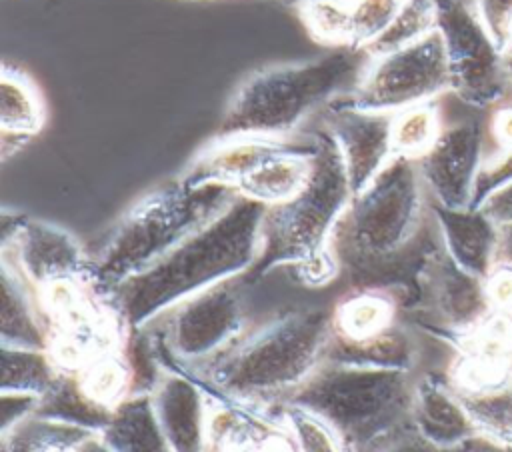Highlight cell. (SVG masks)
<instances>
[{"mask_svg": "<svg viewBox=\"0 0 512 452\" xmlns=\"http://www.w3.org/2000/svg\"><path fill=\"white\" fill-rule=\"evenodd\" d=\"M268 206L238 194L216 218L164 258L124 280L110 294L116 314L132 330L182 300L250 270Z\"/></svg>", "mask_w": 512, "mask_h": 452, "instance_id": "obj_1", "label": "cell"}, {"mask_svg": "<svg viewBox=\"0 0 512 452\" xmlns=\"http://www.w3.org/2000/svg\"><path fill=\"white\" fill-rule=\"evenodd\" d=\"M312 136L316 150L308 182L290 200L266 208L248 278L256 280L278 266H294L306 282L320 284L336 270L332 234L354 192L332 134L320 128Z\"/></svg>", "mask_w": 512, "mask_h": 452, "instance_id": "obj_2", "label": "cell"}, {"mask_svg": "<svg viewBox=\"0 0 512 452\" xmlns=\"http://www.w3.org/2000/svg\"><path fill=\"white\" fill-rule=\"evenodd\" d=\"M368 62L364 50L334 48L306 62L258 70L234 92L216 136L284 138L312 112L352 94Z\"/></svg>", "mask_w": 512, "mask_h": 452, "instance_id": "obj_3", "label": "cell"}, {"mask_svg": "<svg viewBox=\"0 0 512 452\" xmlns=\"http://www.w3.org/2000/svg\"><path fill=\"white\" fill-rule=\"evenodd\" d=\"M238 192L224 184H166L134 204L92 262L94 282L112 292L216 218Z\"/></svg>", "mask_w": 512, "mask_h": 452, "instance_id": "obj_4", "label": "cell"}, {"mask_svg": "<svg viewBox=\"0 0 512 452\" xmlns=\"http://www.w3.org/2000/svg\"><path fill=\"white\" fill-rule=\"evenodd\" d=\"M416 384L406 370L322 362L286 404L320 416L348 452H364L410 420Z\"/></svg>", "mask_w": 512, "mask_h": 452, "instance_id": "obj_5", "label": "cell"}, {"mask_svg": "<svg viewBox=\"0 0 512 452\" xmlns=\"http://www.w3.org/2000/svg\"><path fill=\"white\" fill-rule=\"evenodd\" d=\"M332 332V314L326 310H294L218 360L210 378L234 398L288 394L324 362Z\"/></svg>", "mask_w": 512, "mask_h": 452, "instance_id": "obj_6", "label": "cell"}, {"mask_svg": "<svg viewBox=\"0 0 512 452\" xmlns=\"http://www.w3.org/2000/svg\"><path fill=\"white\" fill-rule=\"evenodd\" d=\"M422 178L418 164L394 156L388 166L354 194L332 234V254L366 272L398 262L416 238L422 218Z\"/></svg>", "mask_w": 512, "mask_h": 452, "instance_id": "obj_7", "label": "cell"}, {"mask_svg": "<svg viewBox=\"0 0 512 452\" xmlns=\"http://www.w3.org/2000/svg\"><path fill=\"white\" fill-rule=\"evenodd\" d=\"M446 90H450L448 62L442 36L434 30L420 42L370 58L358 86L342 102L394 114L426 104Z\"/></svg>", "mask_w": 512, "mask_h": 452, "instance_id": "obj_8", "label": "cell"}, {"mask_svg": "<svg viewBox=\"0 0 512 452\" xmlns=\"http://www.w3.org/2000/svg\"><path fill=\"white\" fill-rule=\"evenodd\" d=\"M436 30L444 42L450 90L474 108L502 100L512 84L506 58L478 12L460 0H436Z\"/></svg>", "mask_w": 512, "mask_h": 452, "instance_id": "obj_9", "label": "cell"}, {"mask_svg": "<svg viewBox=\"0 0 512 452\" xmlns=\"http://www.w3.org/2000/svg\"><path fill=\"white\" fill-rule=\"evenodd\" d=\"M168 312L170 346L186 360L218 352L244 326V304L230 280L182 300Z\"/></svg>", "mask_w": 512, "mask_h": 452, "instance_id": "obj_10", "label": "cell"}, {"mask_svg": "<svg viewBox=\"0 0 512 452\" xmlns=\"http://www.w3.org/2000/svg\"><path fill=\"white\" fill-rule=\"evenodd\" d=\"M482 128L474 120L454 122L442 128L434 146L416 160L420 178L436 204L446 208H470L478 172L484 164Z\"/></svg>", "mask_w": 512, "mask_h": 452, "instance_id": "obj_11", "label": "cell"}, {"mask_svg": "<svg viewBox=\"0 0 512 452\" xmlns=\"http://www.w3.org/2000/svg\"><path fill=\"white\" fill-rule=\"evenodd\" d=\"M392 112L360 110L338 102L326 116V130L336 140L350 188L362 192L394 158Z\"/></svg>", "mask_w": 512, "mask_h": 452, "instance_id": "obj_12", "label": "cell"}, {"mask_svg": "<svg viewBox=\"0 0 512 452\" xmlns=\"http://www.w3.org/2000/svg\"><path fill=\"white\" fill-rule=\"evenodd\" d=\"M6 250L14 252L18 272L38 288L58 282L94 280L92 262H88L74 236L44 220L28 218Z\"/></svg>", "mask_w": 512, "mask_h": 452, "instance_id": "obj_13", "label": "cell"}, {"mask_svg": "<svg viewBox=\"0 0 512 452\" xmlns=\"http://www.w3.org/2000/svg\"><path fill=\"white\" fill-rule=\"evenodd\" d=\"M460 350L450 384L456 392L488 390L512 380V314L486 316L460 336Z\"/></svg>", "mask_w": 512, "mask_h": 452, "instance_id": "obj_14", "label": "cell"}, {"mask_svg": "<svg viewBox=\"0 0 512 452\" xmlns=\"http://www.w3.org/2000/svg\"><path fill=\"white\" fill-rule=\"evenodd\" d=\"M304 140L272 136L216 138L212 146H208L194 158V162L184 170L178 180L188 186L224 184L236 190L238 182L244 180L258 166H262L266 160L302 146Z\"/></svg>", "mask_w": 512, "mask_h": 452, "instance_id": "obj_15", "label": "cell"}, {"mask_svg": "<svg viewBox=\"0 0 512 452\" xmlns=\"http://www.w3.org/2000/svg\"><path fill=\"white\" fill-rule=\"evenodd\" d=\"M420 280L444 324L460 336L492 314L484 278L462 270L446 252L432 254Z\"/></svg>", "mask_w": 512, "mask_h": 452, "instance_id": "obj_16", "label": "cell"}, {"mask_svg": "<svg viewBox=\"0 0 512 452\" xmlns=\"http://www.w3.org/2000/svg\"><path fill=\"white\" fill-rule=\"evenodd\" d=\"M154 408L172 452H204L210 418L202 390L182 374H164L152 390Z\"/></svg>", "mask_w": 512, "mask_h": 452, "instance_id": "obj_17", "label": "cell"}, {"mask_svg": "<svg viewBox=\"0 0 512 452\" xmlns=\"http://www.w3.org/2000/svg\"><path fill=\"white\" fill-rule=\"evenodd\" d=\"M444 252L462 270L486 278L496 266L498 224L480 208L432 206Z\"/></svg>", "mask_w": 512, "mask_h": 452, "instance_id": "obj_18", "label": "cell"}, {"mask_svg": "<svg viewBox=\"0 0 512 452\" xmlns=\"http://www.w3.org/2000/svg\"><path fill=\"white\" fill-rule=\"evenodd\" d=\"M410 420L420 438L448 452L462 450L478 438L476 428L452 386L434 378L416 384Z\"/></svg>", "mask_w": 512, "mask_h": 452, "instance_id": "obj_19", "label": "cell"}, {"mask_svg": "<svg viewBox=\"0 0 512 452\" xmlns=\"http://www.w3.org/2000/svg\"><path fill=\"white\" fill-rule=\"evenodd\" d=\"M98 436L114 452H172L148 392L120 400Z\"/></svg>", "mask_w": 512, "mask_h": 452, "instance_id": "obj_20", "label": "cell"}, {"mask_svg": "<svg viewBox=\"0 0 512 452\" xmlns=\"http://www.w3.org/2000/svg\"><path fill=\"white\" fill-rule=\"evenodd\" d=\"M316 150L314 136H308L302 146L272 156L244 180L236 192L264 206H276L296 196L308 182L312 170V154Z\"/></svg>", "mask_w": 512, "mask_h": 452, "instance_id": "obj_21", "label": "cell"}, {"mask_svg": "<svg viewBox=\"0 0 512 452\" xmlns=\"http://www.w3.org/2000/svg\"><path fill=\"white\" fill-rule=\"evenodd\" d=\"M324 362L410 372L416 362V346L412 338L396 326L368 338H344L332 332Z\"/></svg>", "mask_w": 512, "mask_h": 452, "instance_id": "obj_22", "label": "cell"}, {"mask_svg": "<svg viewBox=\"0 0 512 452\" xmlns=\"http://www.w3.org/2000/svg\"><path fill=\"white\" fill-rule=\"evenodd\" d=\"M0 336L4 346L48 348V336L32 312L20 274L12 270L6 258L0 276Z\"/></svg>", "mask_w": 512, "mask_h": 452, "instance_id": "obj_23", "label": "cell"}, {"mask_svg": "<svg viewBox=\"0 0 512 452\" xmlns=\"http://www.w3.org/2000/svg\"><path fill=\"white\" fill-rule=\"evenodd\" d=\"M110 412L112 408L88 396V392L80 384L78 374L64 372H60L52 388L44 396H40L36 408V414L44 418L84 428L94 434H98L106 426Z\"/></svg>", "mask_w": 512, "mask_h": 452, "instance_id": "obj_24", "label": "cell"}, {"mask_svg": "<svg viewBox=\"0 0 512 452\" xmlns=\"http://www.w3.org/2000/svg\"><path fill=\"white\" fill-rule=\"evenodd\" d=\"M46 120L44 102L32 80L10 64L0 74V128L34 136Z\"/></svg>", "mask_w": 512, "mask_h": 452, "instance_id": "obj_25", "label": "cell"}, {"mask_svg": "<svg viewBox=\"0 0 512 452\" xmlns=\"http://www.w3.org/2000/svg\"><path fill=\"white\" fill-rule=\"evenodd\" d=\"M456 396L468 412L478 438L512 450V380L488 390L456 392Z\"/></svg>", "mask_w": 512, "mask_h": 452, "instance_id": "obj_26", "label": "cell"}, {"mask_svg": "<svg viewBox=\"0 0 512 452\" xmlns=\"http://www.w3.org/2000/svg\"><path fill=\"white\" fill-rule=\"evenodd\" d=\"M92 434L34 412L2 432L0 452H66Z\"/></svg>", "mask_w": 512, "mask_h": 452, "instance_id": "obj_27", "label": "cell"}, {"mask_svg": "<svg viewBox=\"0 0 512 452\" xmlns=\"http://www.w3.org/2000/svg\"><path fill=\"white\" fill-rule=\"evenodd\" d=\"M2 392H26L44 396L58 378V370L46 350L2 344Z\"/></svg>", "mask_w": 512, "mask_h": 452, "instance_id": "obj_28", "label": "cell"}, {"mask_svg": "<svg viewBox=\"0 0 512 452\" xmlns=\"http://www.w3.org/2000/svg\"><path fill=\"white\" fill-rule=\"evenodd\" d=\"M394 302L380 290H362L342 300L332 314L334 332L344 338H368L392 326Z\"/></svg>", "mask_w": 512, "mask_h": 452, "instance_id": "obj_29", "label": "cell"}, {"mask_svg": "<svg viewBox=\"0 0 512 452\" xmlns=\"http://www.w3.org/2000/svg\"><path fill=\"white\" fill-rule=\"evenodd\" d=\"M442 122L438 110L426 102L394 112L392 120V150L394 156L420 160L438 140Z\"/></svg>", "mask_w": 512, "mask_h": 452, "instance_id": "obj_30", "label": "cell"}, {"mask_svg": "<svg viewBox=\"0 0 512 452\" xmlns=\"http://www.w3.org/2000/svg\"><path fill=\"white\" fill-rule=\"evenodd\" d=\"M436 30V0H406L386 32L368 46L370 58L406 48Z\"/></svg>", "mask_w": 512, "mask_h": 452, "instance_id": "obj_31", "label": "cell"}, {"mask_svg": "<svg viewBox=\"0 0 512 452\" xmlns=\"http://www.w3.org/2000/svg\"><path fill=\"white\" fill-rule=\"evenodd\" d=\"M78 378L88 396L108 408H114L120 400H124L132 386L126 360L114 352L102 354L84 364L78 372Z\"/></svg>", "mask_w": 512, "mask_h": 452, "instance_id": "obj_32", "label": "cell"}, {"mask_svg": "<svg viewBox=\"0 0 512 452\" xmlns=\"http://www.w3.org/2000/svg\"><path fill=\"white\" fill-rule=\"evenodd\" d=\"M406 0H346L348 48L368 50L392 24Z\"/></svg>", "mask_w": 512, "mask_h": 452, "instance_id": "obj_33", "label": "cell"}, {"mask_svg": "<svg viewBox=\"0 0 512 452\" xmlns=\"http://www.w3.org/2000/svg\"><path fill=\"white\" fill-rule=\"evenodd\" d=\"M300 8L308 32L334 48H348L346 0H306Z\"/></svg>", "mask_w": 512, "mask_h": 452, "instance_id": "obj_34", "label": "cell"}, {"mask_svg": "<svg viewBox=\"0 0 512 452\" xmlns=\"http://www.w3.org/2000/svg\"><path fill=\"white\" fill-rule=\"evenodd\" d=\"M286 422L300 452H348L338 434L316 414L286 404Z\"/></svg>", "mask_w": 512, "mask_h": 452, "instance_id": "obj_35", "label": "cell"}, {"mask_svg": "<svg viewBox=\"0 0 512 452\" xmlns=\"http://www.w3.org/2000/svg\"><path fill=\"white\" fill-rule=\"evenodd\" d=\"M512 182V150H500L496 156L484 160L474 188L470 208H478L490 194Z\"/></svg>", "mask_w": 512, "mask_h": 452, "instance_id": "obj_36", "label": "cell"}, {"mask_svg": "<svg viewBox=\"0 0 512 452\" xmlns=\"http://www.w3.org/2000/svg\"><path fill=\"white\" fill-rule=\"evenodd\" d=\"M484 288L492 312L512 314V266L496 262L490 274L484 278Z\"/></svg>", "mask_w": 512, "mask_h": 452, "instance_id": "obj_37", "label": "cell"}, {"mask_svg": "<svg viewBox=\"0 0 512 452\" xmlns=\"http://www.w3.org/2000/svg\"><path fill=\"white\" fill-rule=\"evenodd\" d=\"M40 396L26 392H2L0 394V432L10 430L20 420L36 412Z\"/></svg>", "mask_w": 512, "mask_h": 452, "instance_id": "obj_38", "label": "cell"}, {"mask_svg": "<svg viewBox=\"0 0 512 452\" xmlns=\"http://www.w3.org/2000/svg\"><path fill=\"white\" fill-rule=\"evenodd\" d=\"M476 12L504 52V32L512 16V0H478Z\"/></svg>", "mask_w": 512, "mask_h": 452, "instance_id": "obj_39", "label": "cell"}, {"mask_svg": "<svg viewBox=\"0 0 512 452\" xmlns=\"http://www.w3.org/2000/svg\"><path fill=\"white\" fill-rule=\"evenodd\" d=\"M478 208L496 224L512 222V182L490 194Z\"/></svg>", "mask_w": 512, "mask_h": 452, "instance_id": "obj_40", "label": "cell"}, {"mask_svg": "<svg viewBox=\"0 0 512 452\" xmlns=\"http://www.w3.org/2000/svg\"><path fill=\"white\" fill-rule=\"evenodd\" d=\"M374 452H448V450H442L426 442L424 438H420L416 432H412V434H402V436L384 440L382 444L376 446Z\"/></svg>", "mask_w": 512, "mask_h": 452, "instance_id": "obj_41", "label": "cell"}, {"mask_svg": "<svg viewBox=\"0 0 512 452\" xmlns=\"http://www.w3.org/2000/svg\"><path fill=\"white\" fill-rule=\"evenodd\" d=\"M492 136L500 150H512V106L498 110L492 120Z\"/></svg>", "mask_w": 512, "mask_h": 452, "instance_id": "obj_42", "label": "cell"}, {"mask_svg": "<svg viewBox=\"0 0 512 452\" xmlns=\"http://www.w3.org/2000/svg\"><path fill=\"white\" fill-rule=\"evenodd\" d=\"M26 220H28V216L20 214V212L4 210L0 214V244H2V250L8 248L16 240V236L24 228Z\"/></svg>", "mask_w": 512, "mask_h": 452, "instance_id": "obj_43", "label": "cell"}, {"mask_svg": "<svg viewBox=\"0 0 512 452\" xmlns=\"http://www.w3.org/2000/svg\"><path fill=\"white\" fill-rule=\"evenodd\" d=\"M32 136L26 134H18V132H10V130H2L0 132V154L2 160L10 158L12 154H16Z\"/></svg>", "mask_w": 512, "mask_h": 452, "instance_id": "obj_44", "label": "cell"}, {"mask_svg": "<svg viewBox=\"0 0 512 452\" xmlns=\"http://www.w3.org/2000/svg\"><path fill=\"white\" fill-rule=\"evenodd\" d=\"M496 262L512 266V222L498 224V252Z\"/></svg>", "mask_w": 512, "mask_h": 452, "instance_id": "obj_45", "label": "cell"}, {"mask_svg": "<svg viewBox=\"0 0 512 452\" xmlns=\"http://www.w3.org/2000/svg\"><path fill=\"white\" fill-rule=\"evenodd\" d=\"M74 452H114V450H110V448L100 440L98 434H92V436H88L86 440H82V442L74 448Z\"/></svg>", "mask_w": 512, "mask_h": 452, "instance_id": "obj_46", "label": "cell"}, {"mask_svg": "<svg viewBox=\"0 0 512 452\" xmlns=\"http://www.w3.org/2000/svg\"><path fill=\"white\" fill-rule=\"evenodd\" d=\"M480 452H512L510 448H500V446H494V444H488L486 450H480Z\"/></svg>", "mask_w": 512, "mask_h": 452, "instance_id": "obj_47", "label": "cell"}, {"mask_svg": "<svg viewBox=\"0 0 512 452\" xmlns=\"http://www.w3.org/2000/svg\"><path fill=\"white\" fill-rule=\"evenodd\" d=\"M504 58H506V68H508V76L512 82V54H504Z\"/></svg>", "mask_w": 512, "mask_h": 452, "instance_id": "obj_48", "label": "cell"}, {"mask_svg": "<svg viewBox=\"0 0 512 452\" xmlns=\"http://www.w3.org/2000/svg\"><path fill=\"white\" fill-rule=\"evenodd\" d=\"M280 2L286 6H302L306 0H280Z\"/></svg>", "mask_w": 512, "mask_h": 452, "instance_id": "obj_49", "label": "cell"}]
</instances>
